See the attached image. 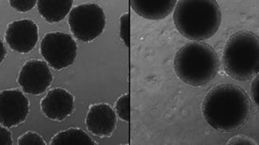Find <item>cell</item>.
Instances as JSON below:
<instances>
[{
    "instance_id": "6da1fadb",
    "label": "cell",
    "mask_w": 259,
    "mask_h": 145,
    "mask_svg": "<svg viewBox=\"0 0 259 145\" xmlns=\"http://www.w3.org/2000/svg\"><path fill=\"white\" fill-rule=\"evenodd\" d=\"M252 105L245 90L235 84H221L207 92L202 105L206 123L221 132L239 130L251 116Z\"/></svg>"
},
{
    "instance_id": "d6986e66",
    "label": "cell",
    "mask_w": 259,
    "mask_h": 145,
    "mask_svg": "<svg viewBox=\"0 0 259 145\" xmlns=\"http://www.w3.org/2000/svg\"><path fill=\"white\" fill-rule=\"evenodd\" d=\"M227 144L229 145H257V142H255L252 138H249L247 136H237V137H233L228 142Z\"/></svg>"
},
{
    "instance_id": "4fadbf2b",
    "label": "cell",
    "mask_w": 259,
    "mask_h": 145,
    "mask_svg": "<svg viewBox=\"0 0 259 145\" xmlns=\"http://www.w3.org/2000/svg\"><path fill=\"white\" fill-rule=\"evenodd\" d=\"M73 0H40L37 8L41 17L48 23H58L63 20L71 12Z\"/></svg>"
},
{
    "instance_id": "8992f818",
    "label": "cell",
    "mask_w": 259,
    "mask_h": 145,
    "mask_svg": "<svg viewBox=\"0 0 259 145\" xmlns=\"http://www.w3.org/2000/svg\"><path fill=\"white\" fill-rule=\"evenodd\" d=\"M40 52L50 67L61 71L73 65L75 62L77 56V44L70 34L51 32L42 38Z\"/></svg>"
},
{
    "instance_id": "8fae6325",
    "label": "cell",
    "mask_w": 259,
    "mask_h": 145,
    "mask_svg": "<svg viewBox=\"0 0 259 145\" xmlns=\"http://www.w3.org/2000/svg\"><path fill=\"white\" fill-rule=\"evenodd\" d=\"M117 115L112 108L106 103L90 106L86 118L89 132L100 138H109L116 129Z\"/></svg>"
},
{
    "instance_id": "52a82bcc",
    "label": "cell",
    "mask_w": 259,
    "mask_h": 145,
    "mask_svg": "<svg viewBox=\"0 0 259 145\" xmlns=\"http://www.w3.org/2000/svg\"><path fill=\"white\" fill-rule=\"evenodd\" d=\"M53 80L48 63L39 60H29L20 70L17 82L23 91L29 95H39L48 90Z\"/></svg>"
},
{
    "instance_id": "277c9868",
    "label": "cell",
    "mask_w": 259,
    "mask_h": 145,
    "mask_svg": "<svg viewBox=\"0 0 259 145\" xmlns=\"http://www.w3.org/2000/svg\"><path fill=\"white\" fill-rule=\"evenodd\" d=\"M225 73L236 80L246 81L258 75V37L251 31L240 30L231 35L222 57Z\"/></svg>"
},
{
    "instance_id": "44dd1931",
    "label": "cell",
    "mask_w": 259,
    "mask_h": 145,
    "mask_svg": "<svg viewBox=\"0 0 259 145\" xmlns=\"http://www.w3.org/2000/svg\"><path fill=\"white\" fill-rule=\"evenodd\" d=\"M251 91L254 103L259 106V75L254 76V79L252 80Z\"/></svg>"
},
{
    "instance_id": "ffe728a7",
    "label": "cell",
    "mask_w": 259,
    "mask_h": 145,
    "mask_svg": "<svg viewBox=\"0 0 259 145\" xmlns=\"http://www.w3.org/2000/svg\"><path fill=\"white\" fill-rule=\"evenodd\" d=\"M0 144H13L12 133L8 130V127L3 126V125H1V127H0Z\"/></svg>"
},
{
    "instance_id": "9c48e42d",
    "label": "cell",
    "mask_w": 259,
    "mask_h": 145,
    "mask_svg": "<svg viewBox=\"0 0 259 145\" xmlns=\"http://www.w3.org/2000/svg\"><path fill=\"white\" fill-rule=\"evenodd\" d=\"M39 39V29L30 19H21L9 24L5 41L14 52L27 54L34 49Z\"/></svg>"
},
{
    "instance_id": "3957f363",
    "label": "cell",
    "mask_w": 259,
    "mask_h": 145,
    "mask_svg": "<svg viewBox=\"0 0 259 145\" xmlns=\"http://www.w3.org/2000/svg\"><path fill=\"white\" fill-rule=\"evenodd\" d=\"M174 69L181 81L194 87H203L217 76L220 59L209 44L188 42L176 54Z\"/></svg>"
},
{
    "instance_id": "5bb4252c",
    "label": "cell",
    "mask_w": 259,
    "mask_h": 145,
    "mask_svg": "<svg viewBox=\"0 0 259 145\" xmlns=\"http://www.w3.org/2000/svg\"><path fill=\"white\" fill-rule=\"evenodd\" d=\"M51 145H97L89 135L80 128H69L59 132L50 141Z\"/></svg>"
},
{
    "instance_id": "5b68a950",
    "label": "cell",
    "mask_w": 259,
    "mask_h": 145,
    "mask_svg": "<svg viewBox=\"0 0 259 145\" xmlns=\"http://www.w3.org/2000/svg\"><path fill=\"white\" fill-rule=\"evenodd\" d=\"M68 24L72 34L78 41L90 42L102 34L106 26V15L97 4H81L71 10Z\"/></svg>"
},
{
    "instance_id": "7a4b0ae2",
    "label": "cell",
    "mask_w": 259,
    "mask_h": 145,
    "mask_svg": "<svg viewBox=\"0 0 259 145\" xmlns=\"http://www.w3.org/2000/svg\"><path fill=\"white\" fill-rule=\"evenodd\" d=\"M223 14L215 0H179L174 12V23L188 40L205 41L218 31Z\"/></svg>"
},
{
    "instance_id": "9a60e30c",
    "label": "cell",
    "mask_w": 259,
    "mask_h": 145,
    "mask_svg": "<svg viewBox=\"0 0 259 145\" xmlns=\"http://www.w3.org/2000/svg\"><path fill=\"white\" fill-rule=\"evenodd\" d=\"M115 111L117 115L121 120L128 123L130 122V94L125 93L119 97L115 104Z\"/></svg>"
},
{
    "instance_id": "ba28073f",
    "label": "cell",
    "mask_w": 259,
    "mask_h": 145,
    "mask_svg": "<svg viewBox=\"0 0 259 145\" xmlns=\"http://www.w3.org/2000/svg\"><path fill=\"white\" fill-rule=\"evenodd\" d=\"M29 114V101L19 90L0 92V124L8 128L23 124Z\"/></svg>"
},
{
    "instance_id": "7c38bea8",
    "label": "cell",
    "mask_w": 259,
    "mask_h": 145,
    "mask_svg": "<svg viewBox=\"0 0 259 145\" xmlns=\"http://www.w3.org/2000/svg\"><path fill=\"white\" fill-rule=\"evenodd\" d=\"M132 10L138 15L149 20H161L172 13L177 0H131Z\"/></svg>"
},
{
    "instance_id": "e0dca14e",
    "label": "cell",
    "mask_w": 259,
    "mask_h": 145,
    "mask_svg": "<svg viewBox=\"0 0 259 145\" xmlns=\"http://www.w3.org/2000/svg\"><path fill=\"white\" fill-rule=\"evenodd\" d=\"M10 5L19 13H27L37 6L35 0H11Z\"/></svg>"
},
{
    "instance_id": "30bf717a",
    "label": "cell",
    "mask_w": 259,
    "mask_h": 145,
    "mask_svg": "<svg viewBox=\"0 0 259 145\" xmlns=\"http://www.w3.org/2000/svg\"><path fill=\"white\" fill-rule=\"evenodd\" d=\"M41 112L45 116L54 120L63 121L75 111V97L63 88H55L48 90L41 99Z\"/></svg>"
},
{
    "instance_id": "7402d4cb",
    "label": "cell",
    "mask_w": 259,
    "mask_h": 145,
    "mask_svg": "<svg viewBox=\"0 0 259 145\" xmlns=\"http://www.w3.org/2000/svg\"><path fill=\"white\" fill-rule=\"evenodd\" d=\"M0 45H1V62H2L4 58H5V55H6V49L4 47V44L2 43V41H1Z\"/></svg>"
},
{
    "instance_id": "ac0fdd59",
    "label": "cell",
    "mask_w": 259,
    "mask_h": 145,
    "mask_svg": "<svg viewBox=\"0 0 259 145\" xmlns=\"http://www.w3.org/2000/svg\"><path fill=\"white\" fill-rule=\"evenodd\" d=\"M121 39L127 47H130V14H124L121 16Z\"/></svg>"
},
{
    "instance_id": "2e32d148",
    "label": "cell",
    "mask_w": 259,
    "mask_h": 145,
    "mask_svg": "<svg viewBox=\"0 0 259 145\" xmlns=\"http://www.w3.org/2000/svg\"><path fill=\"white\" fill-rule=\"evenodd\" d=\"M19 145H47L45 139L36 132L28 131L23 134L18 138Z\"/></svg>"
}]
</instances>
